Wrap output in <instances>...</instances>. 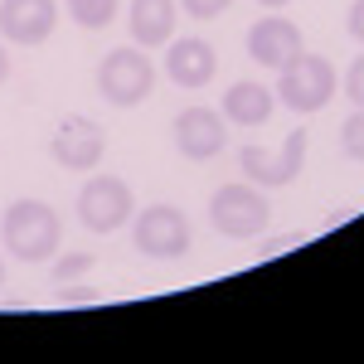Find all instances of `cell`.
Instances as JSON below:
<instances>
[{"mask_svg": "<svg viewBox=\"0 0 364 364\" xmlns=\"http://www.w3.org/2000/svg\"><path fill=\"white\" fill-rule=\"evenodd\" d=\"M301 161H306V132L296 127L291 136L282 141V151H262V146H243L238 151V166L257 190H277V185H291L301 175Z\"/></svg>", "mask_w": 364, "mask_h": 364, "instance_id": "6", "label": "cell"}, {"mask_svg": "<svg viewBox=\"0 0 364 364\" xmlns=\"http://www.w3.org/2000/svg\"><path fill=\"white\" fill-rule=\"evenodd\" d=\"M136 248L146 257H185L195 233H190V219L175 209V204H151L136 214V228H132Z\"/></svg>", "mask_w": 364, "mask_h": 364, "instance_id": "5", "label": "cell"}, {"mask_svg": "<svg viewBox=\"0 0 364 364\" xmlns=\"http://www.w3.org/2000/svg\"><path fill=\"white\" fill-rule=\"evenodd\" d=\"M257 5H267V10H282V5H287V0H257Z\"/></svg>", "mask_w": 364, "mask_h": 364, "instance_id": "24", "label": "cell"}, {"mask_svg": "<svg viewBox=\"0 0 364 364\" xmlns=\"http://www.w3.org/2000/svg\"><path fill=\"white\" fill-rule=\"evenodd\" d=\"M0 287H5V262H0Z\"/></svg>", "mask_w": 364, "mask_h": 364, "instance_id": "25", "label": "cell"}, {"mask_svg": "<svg viewBox=\"0 0 364 364\" xmlns=\"http://www.w3.org/2000/svg\"><path fill=\"white\" fill-rule=\"evenodd\" d=\"M267 117H272V87L233 83L224 92V122H233V127H262Z\"/></svg>", "mask_w": 364, "mask_h": 364, "instance_id": "14", "label": "cell"}, {"mask_svg": "<svg viewBox=\"0 0 364 364\" xmlns=\"http://www.w3.org/2000/svg\"><path fill=\"white\" fill-rule=\"evenodd\" d=\"M68 15L83 29H102V25H112L117 0H68Z\"/></svg>", "mask_w": 364, "mask_h": 364, "instance_id": "15", "label": "cell"}, {"mask_svg": "<svg viewBox=\"0 0 364 364\" xmlns=\"http://www.w3.org/2000/svg\"><path fill=\"white\" fill-rule=\"evenodd\" d=\"M228 141V122L224 112H209V107H185L175 117V146L185 161H214Z\"/></svg>", "mask_w": 364, "mask_h": 364, "instance_id": "9", "label": "cell"}, {"mask_svg": "<svg viewBox=\"0 0 364 364\" xmlns=\"http://www.w3.org/2000/svg\"><path fill=\"white\" fill-rule=\"evenodd\" d=\"M49 151H54V161L63 170H92L102 161L107 141H102V127L92 117H63L54 141H49Z\"/></svg>", "mask_w": 364, "mask_h": 364, "instance_id": "8", "label": "cell"}, {"mask_svg": "<svg viewBox=\"0 0 364 364\" xmlns=\"http://www.w3.org/2000/svg\"><path fill=\"white\" fill-rule=\"evenodd\" d=\"M156 83V68H151V58L136 49H112V54L97 63V92L112 102V107H136L146 102V92Z\"/></svg>", "mask_w": 364, "mask_h": 364, "instance_id": "4", "label": "cell"}, {"mask_svg": "<svg viewBox=\"0 0 364 364\" xmlns=\"http://www.w3.org/2000/svg\"><path fill=\"white\" fill-rule=\"evenodd\" d=\"M345 29H350L355 39H364V0H355V5H350V15H345Z\"/></svg>", "mask_w": 364, "mask_h": 364, "instance_id": "21", "label": "cell"}, {"mask_svg": "<svg viewBox=\"0 0 364 364\" xmlns=\"http://www.w3.org/2000/svg\"><path fill=\"white\" fill-rule=\"evenodd\" d=\"M336 97V68L321 54H301L291 58L287 68H277V102L291 107V112H321L326 102Z\"/></svg>", "mask_w": 364, "mask_h": 364, "instance_id": "2", "label": "cell"}, {"mask_svg": "<svg viewBox=\"0 0 364 364\" xmlns=\"http://www.w3.org/2000/svg\"><path fill=\"white\" fill-rule=\"evenodd\" d=\"M248 54H252V63H262V68H287L291 58L301 54V29L291 25V20L267 15V20H257V25L248 29Z\"/></svg>", "mask_w": 364, "mask_h": 364, "instance_id": "11", "label": "cell"}, {"mask_svg": "<svg viewBox=\"0 0 364 364\" xmlns=\"http://www.w3.org/2000/svg\"><path fill=\"white\" fill-rule=\"evenodd\" d=\"M340 146H345L350 161H364V107L345 117V127H340Z\"/></svg>", "mask_w": 364, "mask_h": 364, "instance_id": "16", "label": "cell"}, {"mask_svg": "<svg viewBox=\"0 0 364 364\" xmlns=\"http://www.w3.org/2000/svg\"><path fill=\"white\" fill-rule=\"evenodd\" d=\"M175 34V0H132V39L141 49L170 44Z\"/></svg>", "mask_w": 364, "mask_h": 364, "instance_id": "13", "label": "cell"}, {"mask_svg": "<svg viewBox=\"0 0 364 364\" xmlns=\"http://www.w3.org/2000/svg\"><path fill=\"white\" fill-rule=\"evenodd\" d=\"M58 238H63V224L49 204L39 199H15L0 219V243L10 257H25V262H39V257H54Z\"/></svg>", "mask_w": 364, "mask_h": 364, "instance_id": "1", "label": "cell"}, {"mask_svg": "<svg viewBox=\"0 0 364 364\" xmlns=\"http://www.w3.org/2000/svg\"><path fill=\"white\" fill-rule=\"evenodd\" d=\"M78 219H83L92 233H112L132 219V190L127 180L117 175H92L83 190H78Z\"/></svg>", "mask_w": 364, "mask_h": 364, "instance_id": "7", "label": "cell"}, {"mask_svg": "<svg viewBox=\"0 0 364 364\" xmlns=\"http://www.w3.org/2000/svg\"><path fill=\"white\" fill-rule=\"evenodd\" d=\"M185 5V15H195V20H214V15H224L233 0H180Z\"/></svg>", "mask_w": 364, "mask_h": 364, "instance_id": "19", "label": "cell"}, {"mask_svg": "<svg viewBox=\"0 0 364 364\" xmlns=\"http://www.w3.org/2000/svg\"><path fill=\"white\" fill-rule=\"evenodd\" d=\"M63 301H68V306H73V301H97V291H92V287H63Z\"/></svg>", "mask_w": 364, "mask_h": 364, "instance_id": "22", "label": "cell"}, {"mask_svg": "<svg viewBox=\"0 0 364 364\" xmlns=\"http://www.w3.org/2000/svg\"><path fill=\"white\" fill-rule=\"evenodd\" d=\"M87 267H92L87 252H68V257H58V262H54V282H73V277H83Z\"/></svg>", "mask_w": 364, "mask_h": 364, "instance_id": "17", "label": "cell"}, {"mask_svg": "<svg viewBox=\"0 0 364 364\" xmlns=\"http://www.w3.org/2000/svg\"><path fill=\"white\" fill-rule=\"evenodd\" d=\"M345 92H350L355 107H364V54L350 63V73H345Z\"/></svg>", "mask_w": 364, "mask_h": 364, "instance_id": "20", "label": "cell"}, {"mask_svg": "<svg viewBox=\"0 0 364 364\" xmlns=\"http://www.w3.org/2000/svg\"><path fill=\"white\" fill-rule=\"evenodd\" d=\"M209 219L224 238H252L272 224V204L257 185H224L209 199Z\"/></svg>", "mask_w": 364, "mask_h": 364, "instance_id": "3", "label": "cell"}, {"mask_svg": "<svg viewBox=\"0 0 364 364\" xmlns=\"http://www.w3.org/2000/svg\"><path fill=\"white\" fill-rule=\"evenodd\" d=\"M58 25L54 0H0V34L10 44H44Z\"/></svg>", "mask_w": 364, "mask_h": 364, "instance_id": "10", "label": "cell"}, {"mask_svg": "<svg viewBox=\"0 0 364 364\" xmlns=\"http://www.w3.org/2000/svg\"><path fill=\"white\" fill-rule=\"evenodd\" d=\"M301 243H306V233H282V238H267L257 257H267V262H272V257H282V252H291V248H301Z\"/></svg>", "mask_w": 364, "mask_h": 364, "instance_id": "18", "label": "cell"}, {"mask_svg": "<svg viewBox=\"0 0 364 364\" xmlns=\"http://www.w3.org/2000/svg\"><path fill=\"white\" fill-rule=\"evenodd\" d=\"M166 73H170V83H180V87H204L219 73V54H214L209 39H170Z\"/></svg>", "mask_w": 364, "mask_h": 364, "instance_id": "12", "label": "cell"}, {"mask_svg": "<svg viewBox=\"0 0 364 364\" xmlns=\"http://www.w3.org/2000/svg\"><path fill=\"white\" fill-rule=\"evenodd\" d=\"M10 78V58H5V49H0V83Z\"/></svg>", "mask_w": 364, "mask_h": 364, "instance_id": "23", "label": "cell"}]
</instances>
